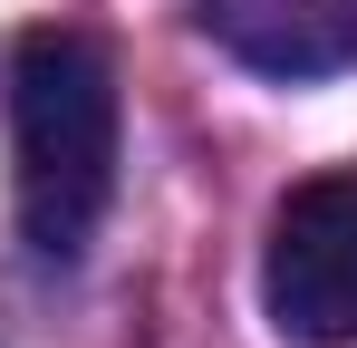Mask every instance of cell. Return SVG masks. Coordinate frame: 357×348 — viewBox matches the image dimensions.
I'll list each match as a JSON object with an SVG mask.
<instances>
[{
  "label": "cell",
  "instance_id": "1",
  "mask_svg": "<svg viewBox=\"0 0 357 348\" xmlns=\"http://www.w3.org/2000/svg\"><path fill=\"white\" fill-rule=\"evenodd\" d=\"M10 203L29 252L77 261L116 203V58L87 29H20L10 39Z\"/></svg>",
  "mask_w": 357,
  "mask_h": 348
},
{
  "label": "cell",
  "instance_id": "2",
  "mask_svg": "<svg viewBox=\"0 0 357 348\" xmlns=\"http://www.w3.org/2000/svg\"><path fill=\"white\" fill-rule=\"evenodd\" d=\"M261 310L290 348H357V174L280 194L261 242Z\"/></svg>",
  "mask_w": 357,
  "mask_h": 348
},
{
  "label": "cell",
  "instance_id": "3",
  "mask_svg": "<svg viewBox=\"0 0 357 348\" xmlns=\"http://www.w3.org/2000/svg\"><path fill=\"white\" fill-rule=\"evenodd\" d=\"M183 20L261 78H338L357 68V0H183Z\"/></svg>",
  "mask_w": 357,
  "mask_h": 348
}]
</instances>
